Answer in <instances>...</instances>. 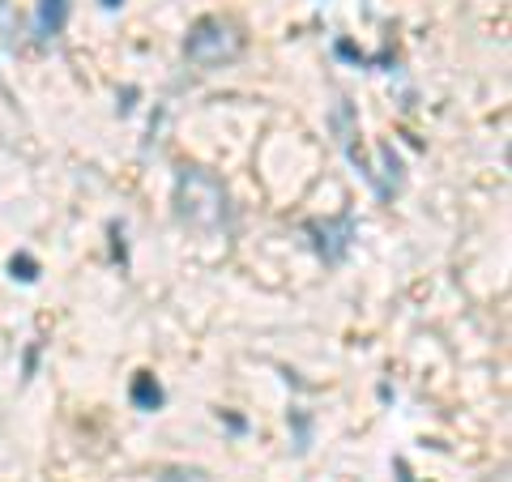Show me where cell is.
I'll return each mask as SVG.
<instances>
[{"label": "cell", "instance_id": "52a82bcc", "mask_svg": "<svg viewBox=\"0 0 512 482\" xmlns=\"http://www.w3.org/2000/svg\"><path fill=\"white\" fill-rule=\"evenodd\" d=\"M9 269H13V278H22V282H35V265H30L26 256H22V261H18V256H13V265H9Z\"/></svg>", "mask_w": 512, "mask_h": 482}, {"label": "cell", "instance_id": "7a4b0ae2", "mask_svg": "<svg viewBox=\"0 0 512 482\" xmlns=\"http://www.w3.org/2000/svg\"><path fill=\"white\" fill-rule=\"evenodd\" d=\"M184 56H188V64H197V69H222V64L244 56V35L222 18H201L188 30Z\"/></svg>", "mask_w": 512, "mask_h": 482}, {"label": "cell", "instance_id": "5b68a950", "mask_svg": "<svg viewBox=\"0 0 512 482\" xmlns=\"http://www.w3.org/2000/svg\"><path fill=\"white\" fill-rule=\"evenodd\" d=\"M133 406H137V410H158V406H163V389H158L154 376L141 372V376L133 380Z\"/></svg>", "mask_w": 512, "mask_h": 482}, {"label": "cell", "instance_id": "8992f818", "mask_svg": "<svg viewBox=\"0 0 512 482\" xmlns=\"http://www.w3.org/2000/svg\"><path fill=\"white\" fill-rule=\"evenodd\" d=\"M158 482H214V478L205 474V470H167Z\"/></svg>", "mask_w": 512, "mask_h": 482}, {"label": "cell", "instance_id": "277c9868", "mask_svg": "<svg viewBox=\"0 0 512 482\" xmlns=\"http://www.w3.org/2000/svg\"><path fill=\"white\" fill-rule=\"evenodd\" d=\"M64 26H69V0H39V18H35L39 43L60 39Z\"/></svg>", "mask_w": 512, "mask_h": 482}, {"label": "cell", "instance_id": "3957f363", "mask_svg": "<svg viewBox=\"0 0 512 482\" xmlns=\"http://www.w3.org/2000/svg\"><path fill=\"white\" fill-rule=\"evenodd\" d=\"M312 235H320L316 239V248H320V256H325V265H342V256L350 252V235H355V218H338V227H312Z\"/></svg>", "mask_w": 512, "mask_h": 482}, {"label": "cell", "instance_id": "6da1fadb", "mask_svg": "<svg viewBox=\"0 0 512 482\" xmlns=\"http://www.w3.org/2000/svg\"><path fill=\"white\" fill-rule=\"evenodd\" d=\"M175 214L197 231H222L227 227V188L214 171L205 167H180L175 175Z\"/></svg>", "mask_w": 512, "mask_h": 482}]
</instances>
